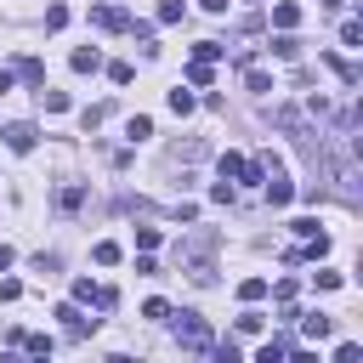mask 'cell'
Here are the masks:
<instances>
[{"instance_id":"obj_1","label":"cell","mask_w":363,"mask_h":363,"mask_svg":"<svg viewBox=\"0 0 363 363\" xmlns=\"http://www.w3.org/2000/svg\"><path fill=\"white\" fill-rule=\"evenodd\" d=\"M216 250H221V233L216 227H199L182 238V272L193 284H216Z\"/></svg>"},{"instance_id":"obj_2","label":"cell","mask_w":363,"mask_h":363,"mask_svg":"<svg viewBox=\"0 0 363 363\" xmlns=\"http://www.w3.org/2000/svg\"><path fill=\"white\" fill-rule=\"evenodd\" d=\"M267 119H272L278 130H289L301 147L312 142V125H306V113H301V108H289V102H272V108H267Z\"/></svg>"},{"instance_id":"obj_3","label":"cell","mask_w":363,"mask_h":363,"mask_svg":"<svg viewBox=\"0 0 363 363\" xmlns=\"http://www.w3.org/2000/svg\"><path fill=\"white\" fill-rule=\"evenodd\" d=\"M176 340H182V352H210V323L199 312H182L176 318Z\"/></svg>"},{"instance_id":"obj_4","label":"cell","mask_w":363,"mask_h":363,"mask_svg":"<svg viewBox=\"0 0 363 363\" xmlns=\"http://www.w3.org/2000/svg\"><path fill=\"white\" fill-rule=\"evenodd\" d=\"M113 301H119V295H113L108 284H91V278H74V306H102V312H108Z\"/></svg>"},{"instance_id":"obj_5","label":"cell","mask_w":363,"mask_h":363,"mask_svg":"<svg viewBox=\"0 0 363 363\" xmlns=\"http://www.w3.org/2000/svg\"><path fill=\"white\" fill-rule=\"evenodd\" d=\"M0 136H6V147H11V153H34V142H40V130H34L28 119H17V125H6Z\"/></svg>"},{"instance_id":"obj_6","label":"cell","mask_w":363,"mask_h":363,"mask_svg":"<svg viewBox=\"0 0 363 363\" xmlns=\"http://www.w3.org/2000/svg\"><path fill=\"white\" fill-rule=\"evenodd\" d=\"M91 23H96V28H108V34H125V28H130V11H125V6H96V11H91Z\"/></svg>"},{"instance_id":"obj_7","label":"cell","mask_w":363,"mask_h":363,"mask_svg":"<svg viewBox=\"0 0 363 363\" xmlns=\"http://www.w3.org/2000/svg\"><path fill=\"white\" fill-rule=\"evenodd\" d=\"M57 318H62V329H68V335H74V340H79V335H91V329H96V318H85V312H79V306H74V301H68V306H57Z\"/></svg>"},{"instance_id":"obj_8","label":"cell","mask_w":363,"mask_h":363,"mask_svg":"<svg viewBox=\"0 0 363 363\" xmlns=\"http://www.w3.org/2000/svg\"><path fill=\"white\" fill-rule=\"evenodd\" d=\"M301 329H306V340H329V335H335V318H323V312H306V318H301Z\"/></svg>"},{"instance_id":"obj_9","label":"cell","mask_w":363,"mask_h":363,"mask_svg":"<svg viewBox=\"0 0 363 363\" xmlns=\"http://www.w3.org/2000/svg\"><path fill=\"white\" fill-rule=\"evenodd\" d=\"M272 23H278L284 34H295V23H301V6H295V0H278V6H272Z\"/></svg>"},{"instance_id":"obj_10","label":"cell","mask_w":363,"mask_h":363,"mask_svg":"<svg viewBox=\"0 0 363 363\" xmlns=\"http://www.w3.org/2000/svg\"><path fill=\"white\" fill-rule=\"evenodd\" d=\"M68 62H74V74H96V68H102V51H96V45H79Z\"/></svg>"},{"instance_id":"obj_11","label":"cell","mask_w":363,"mask_h":363,"mask_svg":"<svg viewBox=\"0 0 363 363\" xmlns=\"http://www.w3.org/2000/svg\"><path fill=\"white\" fill-rule=\"evenodd\" d=\"M323 62L340 74V85H357V79H363V68H357V62H346V57H335V51H323Z\"/></svg>"},{"instance_id":"obj_12","label":"cell","mask_w":363,"mask_h":363,"mask_svg":"<svg viewBox=\"0 0 363 363\" xmlns=\"http://www.w3.org/2000/svg\"><path fill=\"white\" fill-rule=\"evenodd\" d=\"M79 204H85V187H79V182H68V187H57V210H62V216H74Z\"/></svg>"},{"instance_id":"obj_13","label":"cell","mask_w":363,"mask_h":363,"mask_svg":"<svg viewBox=\"0 0 363 363\" xmlns=\"http://www.w3.org/2000/svg\"><path fill=\"white\" fill-rule=\"evenodd\" d=\"M11 74H17V79H23V85H40V91H45V68H40V62H34V57H23V62H17V68H11Z\"/></svg>"},{"instance_id":"obj_14","label":"cell","mask_w":363,"mask_h":363,"mask_svg":"<svg viewBox=\"0 0 363 363\" xmlns=\"http://www.w3.org/2000/svg\"><path fill=\"white\" fill-rule=\"evenodd\" d=\"M272 57H284V62H295V57H301V40L278 28V40H272Z\"/></svg>"},{"instance_id":"obj_15","label":"cell","mask_w":363,"mask_h":363,"mask_svg":"<svg viewBox=\"0 0 363 363\" xmlns=\"http://www.w3.org/2000/svg\"><path fill=\"white\" fill-rule=\"evenodd\" d=\"M204 153H210L204 142H176V147H170V159H176V164H182V159L193 164V159H204Z\"/></svg>"},{"instance_id":"obj_16","label":"cell","mask_w":363,"mask_h":363,"mask_svg":"<svg viewBox=\"0 0 363 363\" xmlns=\"http://www.w3.org/2000/svg\"><path fill=\"white\" fill-rule=\"evenodd\" d=\"M261 295H267V278H244V284H238V301H244V306H255Z\"/></svg>"},{"instance_id":"obj_17","label":"cell","mask_w":363,"mask_h":363,"mask_svg":"<svg viewBox=\"0 0 363 363\" xmlns=\"http://www.w3.org/2000/svg\"><path fill=\"white\" fill-rule=\"evenodd\" d=\"M221 51H227V45H221V40H199V45H193V62H216V57H221Z\"/></svg>"},{"instance_id":"obj_18","label":"cell","mask_w":363,"mask_h":363,"mask_svg":"<svg viewBox=\"0 0 363 363\" xmlns=\"http://www.w3.org/2000/svg\"><path fill=\"white\" fill-rule=\"evenodd\" d=\"M193 108H199V96H193V91H182V85H176V91H170V113H193Z\"/></svg>"},{"instance_id":"obj_19","label":"cell","mask_w":363,"mask_h":363,"mask_svg":"<svg viewBox=\"0 0 363 363\" xmlns=\"http://www.w3.org/2000/svg\"><path fill=\"white\" fill-rule=\"evenodd\" d=\"M267 199H272V204H289V199H295V187H289L284 176H272V182H267Z\"/></svg>"},{"instance_id":"obj_20","label":"cell","mask_w":363,"mask_h":363,"mask_svg":"<svg viewBox=\"0 0 363 363\" xmlns=\"http://www.w3.org/2000/svg\"><path fill=\"white\" fill-rule=\"evenodd\" d=\"M40 102H45V113H68V91H40Z\"/></svg>"},{"instance_id":"obj_21","label":"cell","mask_w":363,"mask_h":363,"mask_svg":"<svg viewBox=\"0 0 363 363\" xmlns=\"http://www.w3.org/2000/svg\"><path fill=\"white\" fill-rule=\"evenodd\" d=\"M91 255H96V267H113V261H119V244H113V238H102Z\"/></svg>"},{"instance_id":"obj_22","label":"cell","mask_w":363,"mask_h":363,"mask_svg":"<svg viewBox=\"0 0 363 363\" xmlns=\"http://www.w3.org/2000/svg\"><path fill=\"white\" fill-rule=\"evenodd\" d=\"M284 357H289V346H284V340H267V346H261V357H255V363H284Z\"/></svg>"},{"instance_id":"obj_23","label":"cell","mask_w":363,"mask_h":363,"mask_svg":"<svg viewBox=\"0 0 363 363\" xmlns=\"http://www.w3.org/2000/svg\"><path fill=\"white\" fill-rule=\"evenodd\" d=\"M340 45H363V23H357V17L340 23Z\"/></svg>"},{"instance_id":"obj_24","label":"cell","mask_w":363,"mask_h":363,"mask_svg":"<svg viewBox=\"0 0 363 363\" xmlns=\"http://www.w3.org/2000/svg\"><path fill=\"white\" fill-rule=\"evenodd\" d=\"M244 85H250V91H255V96H267V91H272V79H267V74H261V68H250V74H244Z\"/></svg>"},{"instance_id":"obj_25","label":"cell","mask_w":363,"mask_h":363,"mask_svg":"<svg viewBox=\"0 0 363 363\" xmlns=\"http://www.w3.org/2000/svg\"><path fill=\"white\" fill-rule=\"evenodd\" d=\"M102 119H108V102H96V108H85V113H79V125H85V130H96Z\"/></svg>"},{"instance_id":"obj_26","label":"cell","mask_w":363,"mask_h":363,"mask_svg":"<svg viewBox=\"0 0 363 363\" xmlns=\"http://www.w3.org/2000/svg\"><path fill=\"white\" fill-rule=\"evenodd\" d=\"M210 352H216V363H238V346L233 340H210Z\"/></svg>"},{"instance_id":"obj_27","label":"cell","mask_w":363,"mask_h":363,"mask_svg":"<svg viewBox=\"0 0 363 363\" xmlns=\"http://www.w3.org/2000/svg\"><path fill=\"white\" fill-rule=\"evenodd\" d=\"M335 363H363V352H357V340H340V346H335Z\"/></svg>"},{"instance_id":"obj_28","label":"cell","mask_w":363,"mask_h":363,"mask_svg":"<svg viewBox=\"0 0 363 363\" xmlns=\"http://www.w3.org/2000/svg\"><path fill=\"white\" fill-rule=\"evenodd\" d=\"M159 23H182V0H159Z\"/></svg>"},{"instance_id":"obj_29","label":"cell","mask_w":363,"mask_h":363,"mask_svg":"<svg viewBox=\"0 0 363 363\" xmlns=\"http://www.w3.org/2000/svg\"><path fill=\"white\" fill-rule=\"evenodd\" d=\"M187 85H210V62H187Z\"/></svg>"},{"instance_id":"obj_30","label":"cell","mask_w":363,"mask_h":363,"mask_svg":"<svg viewBox=\"0 0 363 363\" xmlns=\"http://www.w3.org/2000/svg\"><path fill=\"white\" fill-rule=\"evenodd\" d=\"M142 136H153V119H147V113H136V119H130V142H142Z\"/></svg>"},{"instance_id":"obj_31","label":"cell","mask_w":363,"mask_h":363,"mask_svg":"<svg viewBox=\"0 0 363 363\" xmlns=\"http://www.w3.org/2000/svg\"><path fill=\"white\" fill-rule=\"evenodd\" d=\"M267 289H272V295H278V301H284V306H289V301H295V278H278V284H267Z\"/></svg>"},{"instance_id":"obj_32","label":"cell","mask_w":363,"mask_h":363,"mask_svg":"<svg viewBox=\"0 0 363 363\" xmlns=\"http://www.w3.org/2000/svg\"><path fill=\"white\" fill-rule=\"evenodd\" d=\"M142 318H153V323H159V318H170V306L153 295V301H142Z\"/></svg>"},{"instance_id":"obj_33","label":"cell","mask_w":363,"mask_h":363,"mask_svg":"<svg viewBox=\"0 0 363 363\" xmlns=\"http://www.w3.org/2000/svg\"><path fill=\"white\" fill-rule=\"evenodd\" d=\"M261 323H267L261 312H244V318H238V335H261Z\"/></svg>"},{"instance_id":"obj_34","label":"cell","mask_w":363,"mask_h":363,"mask_svg":"<svg viewBox=\"0 0 363 363\" xmlns=\"http://www.w3.org/2000/svg\"><path fill=\"white\" fill-rule=\"evenodd\" d=\"M68 23V6H45V28H62Z\"/></svg>"},{"instance_id":"obj_35","label":"cell","mask_w":363,"mask_h":363,"mask_svg":"<svg viewBox=\"0 0 363 363\" xmlns=\"http://www.w3.org/2000/svg\"><path fill=\"white\" fill-rule=\"evenodd\" d=\"M210 199H216V204H233V182H227V176H221V182H216V187H210Z\"/></svg>"},{"instance_id":"obj_36","label":"cell","mask_w":363,"mask_h":363,"mask_svg":"<svg viewBox=\"0 0 363 363\" xmlns=\"http://www.w3.org/2000/svg\"><path fill=\"white\" fill-rule=\"evenodd\" d=\"M17 295H23V284L17 278H0V301H17Z\"/></svg>"},{"instance_id":"obj_37","label":"cell","mask_w":363,"mask_h":363,"mask_svg":"<svg viewBox=\"0 0 363 363\" xmlns=\"http://www.w3.org/2000/svg\"><path fill=\"white\" fill-rule=\"evenodd\" d=\"M11 261H17V255H11V244H0V272H6Z\"/></svg>"},{"instance_id":"obj_38","label":"cell","mask_w":363,"mask_h":363,"mask_svg":"<svg viewBox=\"0 0 363 363\" xmlns=\"http://www.w3.org/2000/svg\"><path fill=\"white\" fill-rule=\"evenodd\" d=\"M199 6H204V11H227V0H199Z\"/></svg>"},{"instance_id":"obj_39","label":"cell","mask_w":363,"mask_h":363,"mask_svg":"<svg viewBox=\"0 0 363 363\" xmlns=\"http://www.w3.org/2000/svg\"><path fill=\"white\" fill-rule=\"evenodd\" d=\"M28 363H51V357H45V352H34V357H28Z\"/></svg>"},{"instance_id":"obj_40","label":"cell","mask_w":363,"mask_h":363,"mask_svg":"<svg viewBox=\"0 0 363 363\" xmlns=\"http://www.w3.org/2000/svg\"><path fill=\"white\" fill-rule=\"evenodd\" d=\"M318 6H329V11H335V6H340V0H318Z\"/></svg>"},{"instance_id":"obj_41","label":"cell","mask_w":363,"mask_h":363,"mask_svg":"<svg viewBox=\"0 0 363 363\" xmlns=\"http://www.w3.org/2000/svg\"><path fill=\"white\" fill-rule=\"evenodd\" d=\"M108 363H130V357H108Z\"/></svg>"}]
</instances>
